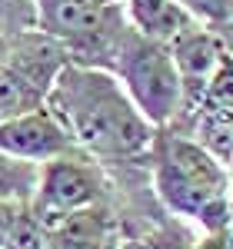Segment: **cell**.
Masks as SVG:
<instances>
[{"label":"cell","mask_w":233,"mask_h":249,"mask_svg":"<svg viewBox=\"0 0 233 249\" xmlns=\"http://www.w3.org/2000/svg\"><path fill=\"white\" fill-rule=\"evenodd\" d=\"M103 203H114V183L107 170L87 153L70 150L50 163H40L37 190L27 206L43 226H50L67 213L103 206Z\"/></svg>","instance_id":"4"},{"label":"cell","mask_w":233,"mask_h":249,"mask_svg":"<svg viewBox=\"0 0 233 249\" xmlns=\"http://www.w3.org/2000/svg\"><path fill=\"white\" fill-rule=\"evenodd\" d=\"M77 150L60 120L47 107H37L30 113H20L14 120L0 123V153L23 160V163H50L57 156Z\"/></svg>","instance_id":"6"},{"label":"cell","mask_w":233,"mask_h":249,"mask_svg":"<svg viewBox=\"0 0 233 249\" xmlns=\"http://www.w3.org/2000/svg\"><path fill=\"white\" fill-rule=\"evenodd\" d=\"M43 107L60 120L80 153L97 160L107 173L147 163L156 126L147 123L110 70L63 63Z\"/></svg>","instance_id":"1"},{"label":"cell","mask_w":233,"mask_h":249,"mask_svg":"<svg viewBox=\"0 0 233 249\" xmlns=\"http://www.w3.org/2000/svg\"><path fill=\"white\" fill-rule=\"evenodd\" d=\"M37 163H23L0 153V203H17V206L30 203L37 190Z\"/></svg>","instance_id":"8"},{"label":"cell","mask_w":233,"mask_h":249,"mask_svg":"<svg viewBox=\"0 0 233 249\" xmlns=\"http://www.w3.org/2000/svg\"><path fill=\"white\" fill-rule=\"evenodd\" d=\"M107 70L120 80V87L134 100V107L147 116V123L163 130L174 123L180 110V77L170 53V43L140 37L136 30H123Z\"/></svg>","instance_id":"3"},{"label":"cell","mask_w":233,"mask_h":249,"mask_svg":"<svg viewBox=\"0 0 233 249\" xmlns=\"http://www.w3.org/2000/svg\"><path fill=\"white\" fill-rule=\"evenodd\" d=\"M187 136H194L196 143L214 153L220 163L230 166L233 156V47L223 53L216 67L214 80L207 83V90L196 103Z\"/></svg>","instance_id":"5"},{"label":"cell","mask_w":233,"mask_h":249,"mask_svg":"<svg viewBox=\"0 0 233 249\" xmlns=\"http://www.w3.org/2000/svg\"><path fill=\"white\" fill-rule=\"evenodd\" d=\"M17 210H20L17 203H0V249H3V239H7V230H10Z\"/></svg>","instance_id":"11"},{"label":"cell","mask_w":233,"mask_h":249,"mask_svg":"<svg viewBox=\"0 0 233 249\" xmlns=\"http://www.w3.org/2000/svg\"><path fill=\"white\" fill-rule=\"evenodd\" d=\"M3 249H50V239H47V230L37 216L30 213V206L23 203L7 230V239H3Z\"/></svg>","instance_id":"10"},{"label":"cell","mask_w":233,"mask_h":249,"mask_svg":"<svg viewBox=\"0 0 233 249\" xmlns=\"http://www.w3.org/2000/svg\"><path fill=\"white\" fill-rule=\"evenodd\" d=\"M196 23L214 30L233 47V0H176Z\"/></svg>","instance_id":"9"},{"label":"cell","mask_w":233,"mask_h":249,"mask_svg":"<svg viewBox=\"0 0 233 249\" xmlns=\"http://www.w3.org/2000/svg\"><path fill=\"white\" fill-rule=\"evenodd\" d=\"M94 3H103V7H120L123 0H94Z\"/></svg>","instance_id":"13"},{"label":"cell","mask_w":233,"mask_h":249,"mask_svg":"<svg viewBox=\"0 0 233 249\" xmlns=\"http://www.w3.org/2000/svg\"><path fill=\"white\" fill-rule=\"evenodd\" d=\"M123 20L130 23V30H136L140 37L170 43L176 34H183L190 23H196L176 0H123L120 3Z\"/></svg>","instance_id":"7"},{"label":"cell","mask_w":233,"mask_h":249,"mask_svg":"<svg viewBox=\"0 0 233 249\" xmlns=\"http://www.w3.org/2000/svg\"><path fill=\"white\" fill-rule=\"evenodd\" d=\"M147 173L160 210L200 232L230 230V166L207 153L194 136L156 130Z\"/></svg>","instance_id":"2"},{"label":"cell","mask_w":233,"mask_h":249,"mask_svg":"<svg viewBox=\"0 0 233 249\" xmlns=\"http://www.w3.org/2000/svg\"><path fill=\"white\" fill-rule=\"evenodd\" d=\"M120 249H147V246H143L140 239H134V236H123V239H120Z\"/></svg>","instance_id":"12"},{"label":"cell","mask_w":233,"mask_h":249,"mask_svg":"<svg viewBox=\"0 0 233 249\" xmlns=\"http://www.w3.org/2000/svg\"><path fill=\"white\" fill-rule=\"evenodd\" d=\"M3 57H7V37H0V63H3Z\"/></svg>","instance_id":"14"}]
</instances>
